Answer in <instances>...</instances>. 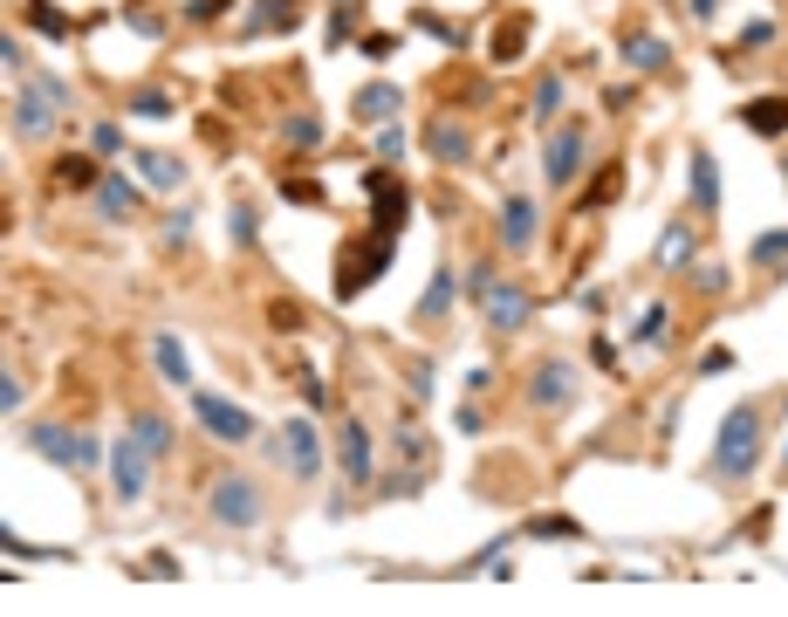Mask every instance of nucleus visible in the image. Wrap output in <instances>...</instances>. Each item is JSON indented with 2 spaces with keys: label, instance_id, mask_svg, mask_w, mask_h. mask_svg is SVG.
Listing matches in <instances>:
<instances>
[{
  "label": "nucleus",
  "instance_id": "f257e3e1",
  "mask_svg": "<svg viewBox=\"0 0 788 617\" xmlns=\"http://www.w3.org/2000/svg\"><path fill=\"white\" fill-rule=\"evenodd\" d=\"M467 295L480 302V323H487L494 337H515V329H528V316H536V302L494 268H467Z\"/></svg>",
  "mask_w": 788,
  "mask_h": 617
},
{
  "label": "nucleus",
  "instance_id": "f03ea898",
  "mask_svg": "<svg viewBox=\"0 0 788 617\" xmlns=\"http://www.w3.org/2000/svg\"><path fill=\"white\" fill-rule=\"evenodd\" d=\"M754 459H761V411L754 405H733L727 419H720V440H714V474L741 487L754 474Z\"/></svg>",
  "mask_w": 788,
  "mask_h": 617
},
{
  "label": "nucleus",
  "instance_id": "7ed1b4c3",
  "mask_svg": "<svg viewBox=\"0 0 788 617\" xmlns=\"http://www.w3.org/2000/svg\"><path fill=\"white\" fill-rule=\"evenodd\" d=\"M186 405H192V419L207 426L220 446H247V440H254V411H240L234 398H220L213 384H192V392H186Z\"/></svg>",
  "mask_w": 788,
  "mask_h": 617
},
{
  "label": "nucleus",
  "instance_id": "20e7f679",
  "mask_svg": "<svg viewBox=\"0 0 788 617\" xmlns=\"http://www.w3.org/2000/svg\"><path fill=\"white\" fill-rule=\"evenodd\" d=\"M56 117H62V103L42 90V75H21V90H14V103H8L14 138H21V144H42L48 131H56Z\"/></svg>",
  "mask_w": 788,
  "mask_h": 617
},
{
  "label": "nucleus",
  "instance_id": "39448f33",
  "mask_svg": "<svg viewBox=\"0 0 788 617\" xmlns=\"http://www.w3.org/2000/svg\"><path fill=\"white\" fill-rule=\"evenodd\" d=\"M391 247H398V234H377V226H371V241H357V247H350L343 254V275H337V295L350 302V295H364L371 289V281L377 275H385L391 268Z\"/></svg>",
  "mask_w": 788,
  "mask_h": 617
},
{
  "label": "nucleus",
  "instance_id": "423d86ee",
  "mask_svg": "<svg viewBox=\"0 0 788 617\" xmlns=\"http://www.w3.org/2000/svg\"><path fill=\"white\" fill-rule=\"evenodd\" d=\"M364 193H371V226L377 234H404V220H412V193H404V178L391 165L364 172Z\"/></svg>",
  "mask_w": 788,
  "mask_h": 617
},
{
  "label": "nucleus",
  "instance_id": "0eeeda50",
  "mask_svg": "<svg viewBox=\"0 0 788 617\" xmlns=\"http://www.w3.org/2000/svg\"><path fill=\"white\" fill-rule=\"evenodd\" d=\"M207 508H213V522H220V528H261V487L240 480V474H220Z\"/></svg>",
  "mask_w": 788,
  "mask_h": 617
},
{
  "label": "nucleus",
  "instance_id": "6e6552de",
  "mask_svg": "<svg viewBox=\"0 0 788 617\" xmlns=\"http://www.w3.org/2000/svg\"><path fill=\"white\" fill-rule=\"evenodd\" d=\"M28 453L56 459V467H75V474L104 459V446H96V440H83V432H69V426H35V432H28Z\"/></svg>",
  "mask_w": 788,
  "mask_h": 617
},
{
  "label": "nucleus",
  "instance_id": "1a4fd4ad",
  "mask_svg": "<svg viewBox=\"0 0 788 617\" xmlns=\"http://www.w3.org/2000/svg\"><path fill=\"white\" fill-rule=\"evenodd\" d=\"M542 178L555 193H569L583 178V124H549V151H542Z\"/></svg>",
  "mask_w": 788,
  "mask_h": 617
},
{
  "label": "nucleus",
  "instance_id": "9d476101",
  "mask_svg": "<svg viewBox=\"0 0 788 617\" xmlns=\"http://www.w3.org/2000/svg\"><path fill=\"white\" fill-rule=\"evenodd\" d=\"M151 467H158V459H151V446L124 432V440L110 446V480H117V501H144V494H151Z\"/></svg>",
  "mask_w": 788,
  "mask_h": 617
},
{
  "label": "nucleus",
  "instance_id": "9b49d317",
  "mask_svg": "<svg viewBox=\"0 0 788 617\" xmlns=\"http://www.w3.org/2000/svg\"><path fill=\"white\" fill-rule=\"evenodd\" d=\"M329 446H337V467H343V480H350V487H371V480H377V459H371V432H364L357 419H343V426H337V440H329Z\"/></svg>",
  "mask_w": 788,
  "mask_h": 617
},
{
  "label": "nucleus",
  "instance_id": "f8f14e48",
  "mask_svg": "<svg viewBox=\"0 0 788 617\" xmlns=\"http://www.w3.org/2000/svg\"><path fill=\"white\" fill-rule=\"evenodd\" d=\"M282 459H289L295 480H316V474H322V432H316L309 419H289V426H282Z\"/></svg>",
  "mask_w": 788,
  "mask_h": 617
},
{
  "label": "nucleus",
  "instance_id": "ddd939ff",
  "mask_svg": "<svg viewBox=\"0 0 788 617\" xmlns=\"http://www.w3.org/2000/svg\"><path fill=\"white\" fill-rule=\"evenodd\" d=\"M569 398H576V371L563 364V357L536 364V377H528V405H536V411H563Z\"/></svg>",
  "mask_w": 788,
  "mask_h": 617
},
{
  "label": "nucleus",
  "instance_id": "4468645a",
  "mask_svg": "<svg viewBox=\"0 0 788 617\" xmlns=\"http://www.w3.org/2000/svg\"><path fill=\"white\" fill-rule=\"evenodd\" d=\"M425 151L439 165H467L473 159V131H467L460 117H425Z\"/></svg>",
  "mask_w": 788,
  "mask_h": 617
},
{
  "label": "nucleus",
  "instance_id": "2eb2a0df",
  "mask_svg": "<svg viewBox=\"0 0 788 617\" xmlns=\"http://www.w3.org/2000/svg\"><path fill=\"white\" fill-rule=\"evenodd\" d=\"M398 110H404V90L398 83H364L357 96H350V117H357V124H398Z\"/></svg>",
  "mask_w": 788,
  "mask_h": 617
},
{
  "label": "nucleus",
  "instance_id": "dca6fc26",
  "mask_svg": "<svg viewBox=\"0 0 788 617\" xmlns=\"http://www.w3.org/2000/svg\"><path fill=\"white\" fill-rule=\"evenodd\" d=\"M501 247H515V254L536 247V199H528V193H515V199L501 206Z\"/></svg>",
  "mask_w": 788,
  "mask_h": 617
},
{
  "label": "nucleus",
  "instance_id": "f3484780",
  "mask_svg": "<svg viewBox=\"0 0 788 617\" xmlns=\"http://www.w3.org/2000/svg\"><path fill=\"white\" fill-rule=\"evenodd\" d=\"M131 165L151 193H179L186 186V159H172V151H131Z\"/></svg>",
  "mask_w": 788,
  "mask_h": 617
},
{
  "label": "nucleus",
  "instance_id": "a211bd4d",
  "mask_svg": "<svg viewBox=\"0 0 788 617\" xmlns=\"http://www.w3.org/2000/svg\"><path fill=\"white\" fill-rule=\"evenodd\" d=\"M302 21V0H254L247 21H240V35H282Z\"/></svg>",
  "mask_w": 788,
  "mask_h": 617
},
{
  "label": "nucleus",
  "instance_id": "6ab92c4d",
  "mask_svg": "<svg viewBox=\"0 0 788 617\" xmlns=\"http://www.w3.org/2000/svg\"><path fill=\"white\" fill-rule=\"evenodd\" d=\"M741 124L754 138H788V96H748L741 103Z\"/></svg>",
  "mask_w": 788,
  "mask_h": 617
},
{
  "label": "nucleus",
  "instance_id": "aec40b11",
  "mask_svg": "<svg viewBox=\"0 0 788 617\" xmlns=\"http://www.w3.org/2000/svg\"><path fill=\"white\" fill-rule=\"evenodd\" d=\"M151 357H158V371H165L172 392H192V357H186V344L172 337V329H158V337H151Z\"/></svg>",
  "mask_w": 788,
  "mask_h": 617
},
{
  "label": "nucleus",
  "instance_id": "412c9836",
  "mask_svg": "<svg viewBox=\"0 0 788 617\" xmlns=\"http://www.w3.org/2000/svg\"><path fill=\"white\" fill-rule=\"evenodd\" d=\"M96 213H104L110 226L131 220V213H138V186H131L124 172H104V186H96Z\"/></svg>",
  "mask_w": 788,
  "mask_h": 617
},
{
  "label": "nucleus",
  "instance_id": "4be33fe9",
  "mask_svg": "<svg viewBox=\"0 0 788 617\" xmlns=\"http://www.w3.org/2000/svg\"><path fill=\"white\" fill-rule=\"evenodd\" d=\"M452 268H432V281H425V295H419V323H446V308H452Z\"/></svg>",
  "mask_w": 788,
  "mask_h": 617
},
{
  "label": "nucleus",
  "instance_id": "5701e85b",
  "mask_svg": "<svg viewBox=\"0 0 788 617\" xmlns=\"http://www.w3.org/2000/svg\"><path fill=\"white\" fill-rule=\"evenodd\" d=\"M624 62L638 69V75H658V69L672 62V48L658 42V35H624Z\"/></svg>",
  "mask_w": 788,
  "mask_h": 617
},
{
  "label": "nucleus",
  "instance_id": "b1692460",
  "mask_svg": "<svg viewBox=\"0 0 788 617\" xmlns=\"http://www.w3.org/2000/svg\"><path fill=\"white\" fill-rule=\"evenodd\" d=\"M124 432H131V440H144L151 459H172V426L158 419V411H131V426H124Z\"/></svg>",
  "mask_w": 788,
  "mask_h": 617
},
{
  "label": "nucleus",
  "instance_id": "393cba45",
  "mask_svg": "<svg viewBox=\"0 0 788 617\" xmlns=\"http://www.w3.org/2000/svg\"><path fill=\"white\" fill-rule=\"evenodd\" d=\"M714 206H720V165L693 151V213H714Z\"/></svg>",
  "mask_w": 788,
  "mask_h": 617
},
{
  "label": "nucleus",
  "instance_id": "a878e982",
  "mask_svg": "<svg viewBox=\"0 0 788 617\" xmlns=\"http://www.w3.org/2000/svg\"><path fill=\"white\" fill-rule=\"evenodd\" d=\"M685 261H693V226L672 220L666 234H658V268H685Z\"/></svg>",
  "mask_w": 788,
  "mask_h": 617
},
{
  "label": "nucleus",
  "instance_id": "bb28decb",
  "mask_svg": "<svg viewBox=\"0 0 788 617\" xmlns=\"http://www.w3.org/2000/svg\"><path fill=\"white\" fill-rule=\"evenodd\" d=\"M528 535H536V543H583V522L576 514H536Z\"/></svg>",
  "mask_w": 788,
  "mask_h": 617
},
{
  "label": "nucleus",
  "instance_id": "cd10ccee",
  "mask_svg": "<svg viewBox=\"0 0 788 617\" xmlns=\"http://www.w3.org/2000/svg\"><path fill=\"white\" fill-rule=\"evenodd\" d=\"M555 110H563V75H542V83H536V110H528V117H536V124H555Z\"/></svg>",
  "mask_w": 788,
  "mask_h": 617
},
{
  "label": "nucleus",
  "instance_id": "c85d7f7f",
  "mask_svg": "<svg viewBox=\"0 0 788 617\" xmlns=\"http://www.w3.org/2000/svg\"><path fill=\"white\" fill-rule=\"evenodd\" d=\"M56 178H62L69 193H90V186H104V172H96V159H62V165H56Z\"/></svg>",
  "mask_w": 788,
  "mask_h": 617
},
{
  "label": "nucleus",
  "instance_id": "c756f323",
  "mask_svg": "<svg viewBox=\"0 0 788 617\" xmlns=\"http://www.w3.org/2000/svg\"><path fill=\"white\" fill-rule=\"evenodd\" d=\"M748 261H754V268H775V261H788V226H775V234H761V241L748 247Z\"/></svg>",
  "mask_w": 788,
  "mask_h": 617
},
{
  "label": "nucleus",
  "instance_id": "7c9ffc66",
  "mask_svg": "<svg viewBox=\"0 0 788 617\" xmlns=\"http://www.w3.org/2000/svg\"><path fill=\"white\" fill-rule=\"evenodd\" d=\"M28 21H35L42 35H56V42L69 35V14H62V8H48V0H28Z\"/></svg>",
  "mask_w": 788,
  "mask_h": 617
},
{
  "label": "nucleus",
  "instance_id": "2f4dec72",
  "mask_svg": "<svg viewBox=\"0 0 788 617\" xmlns=\"http://www.w3.org/2000/svg\"><path fill=\"white\" fill-rule=\"evenodd\" d=\"M391 446H398V459H412V467H425V432H419L412 419H398V440H391Z\"/></svg>",
  "mask_w": 788,
  "mask_h": 617
},
{
  "label": "nucleus",
  "instance_id": "473e14b6",
  "mask_svg": "<svg viewBox=\"0 0 788 617\" xmlns=\"http://www.w3.org/2000/svg\"><path fill=\"white\" fill-rule=\"evenodd\" d=\"M131 117H151V124L172 117V96L165 90H131Z\"/></svg>",
  "mask_w": 788,
  "mask_h": 617
},
{
  "label": "nucleus",
  "instance_id": "72a5a7b5",
  "mask_svg": "<svg viewBox=\"0 0 788 617\" xmlns=\"http://www.w3.org/2000/svg\"><path fill=\"white\" fill-rule=\"evenodd\" d=\"M631 337H638L645 350H658V344H666V302H651V308H645V323L631 329Z\"/></svg>",
  "mask_w": 788,
  "mask_h": 617
},
{
  "label": "nucleus",
  "instance_id": "f704fd0d",
  "mask_svg": "<svg viewBox=\"0 0 788 617\" xmlns=\"http://www.w3.org/2000/svg\"><path fill=\"white\" fill-rule=\"evenodd\" d=\"M282 138L309 151V144H322V124H316V117H282Z\"/></svg>",
  "mask_w": 788,
  "mask_h": 617
},
{
  "label": "nucleus",
  "instance_id": "c9c22d12",
  "mask_svg": "<svg viewBox=\"0 0 788 617\" xmlns=\"http://www.w3.org/2000/svg\"><path fill=\"white\" fill-rule=\"evenodd\" d=\"M521 42H528V28H521V21H507V28L494 35V62H515V56H521Z\"/></svg>",
  "mask_w": 788,
  "mask_h": 617
},
{
  "label": "nucleus",
  "instance_id": "e433bc0d",
  "mask_svg": "<svg viewBox=\"0 0 788 617\" xmlns=\"http://www.w3.org/2000/svg\"><path fill=\"white\" fill-rule=\"evenodd\" d=\"M226 234H234V247H254V241H261V226H254V206H234Z\"/></svg>",
  "mask_w": 788,
  "mask_h": 617
},
{
  "label": "nucleus",
  "instance_id": "4c0bfd02",
  "mask_svg": "<svg viewBox=\"0 0 788 617\" xmlns=\"http://www.w3.org/2000/svg\"><path fill=\"white\" fill-rule=\"evenodd\" d=\"M412 21H419V28H425L432 42H446V48H460V28H452V21H439V14H425V8H419Z\"/></svg>",
  "mask_w": 788,
  "mask_h": 617
},
{
  "label": "nucleus",
  "instance_id": "58836bf2",
  "mask_svg": "<svg viewBox=\"0 0 788 617\" xmlns=\"http://www.w3.org/2000/svg\"><path fill=\"white\" fill-rule=\"evenodd\" d=\"M501 549H515V543H507V535H494V543H487V549H473V556L460 562V570H467V577H473V570H494V562H501Z\"/></svg>",
  "mask_w": 788,
  "mask_h": 617
},
{
  "label": "nucleus",
  "instance_id": "ea45409f",
  "mask_svg": "<svg viewBox=\"0 0 788 617\" xmlns=\"http://www.w3.org/2000/svg\"><path fill=\"white\" fill-rule=\"evenodd\" d=\"M350 28H357V8H329V48H343Z\"/></svg>",
  "mask_w": 788,
  "mask_h": 617
},
{
  "label": "nucleus",
  "instance_id": "a19ab883",
  "mask_svg": "<svg viewBox=\"0 0 788 617\" xmlns=\"http://www.w3.org/2000/svg\"><path fill=\"white\" fill-rule=\"evenodd\" d=\"M377 159H404V131H398V124H377Z\"/></svg>",
  "mask_w": 788,
  "mask_h": 617
},
{
  "label": "nucleus",
  "instance_id": "79ce46f5",
  "mask_svg": "<svg viewBox=\"0 0 788 617\" xmlns=\"http://www.w3.org/2000/svg\"><path fill=\"white\" fill-rule=\"evenodd\" d=\"M693 289H699V295H727V268H720V261H706V268L693 275Z\"/></svg>",
  "mask_w": 788,
  "mask_h": 617
},
{
  "label": "nucleus",
  "instance_id": "37998d69",
  "mask_svg": "<svg viewBox=\"0 0 788 617\" xmlns=\"http://www.w3.org/2000/svg\"><path fill=\"white\" fill-rule=\"evenodd\" d=\"M90 151H104V159H117V151H124V131H117V124H96V131H90Z\"/></svg>",
  "mask_w": 788,
  "mask_h": 617
},
{
  "label": "nucleus",
  "instance_id": "c03bdc74",
  "mask_svg": "<svg viewBox=\"0 0 788 617\" xmlns=\"http://www.w3.org/2000/svg\"><path fill=\"white\" fill-rule=\"evenodd\" d=\"M21 398H28V384H21V377L8 371V377H0V411H8V419H14V411H21Z\"/></svg>",
  "mask_w": 788,
  "mask_h": 617
},
{
  "label": "nucleus",
  "instance_id": "a18cd8bd",
  "mask_svg": "<svg viewBox=\"0 0 788 617\" xmlns=\"http://www.w3.org/2000/svg\"><path fill=\"white\" fill-rule=\"evenodd\" d=\"M165 241L179 247V241H192V206H179V213H165Z\"/></svg>",
  "mask_w": 788,
  "mask_h": 617
},
{
  "label": "nucleus",
  "instance_id": "49530a36",
  "mask_svg": "<svg viewBox=\"0 0 788 617\" xmlns=\"http://www.w3.org/2000/svg\"><path fill=\"white\" fill-rule=\"evenodd\" d=\"M282 193H289V199H302V206H309V199H322V186H316V178H295V172L282 178Z\"/></svg>",
  "mask_w": 788,
  "mask_h": 617
},
{
  "label": "nucleus",
  "instance_id": "de8ad7c7",
  "mask_svg": "<svg viewBox=\"0 0 788 617\" xmlns=\"http://www.w3.org/2000/svg\"><path fill=\"white\" fill-rule=\"evenodd\" d=\"M226 8H234V0H192V8H186V21H220Z\"/></svg>",
  "mask_w": 788,
  "mask_h": 617
},
{
  "label": "nucleus",
  "instance_id": "09e8293b",
  "mask_svg": "<svg viewBox=\"0 0 788 617\" xmlns=\"http://www.w3.org/2000/svg\"><path fill=\"white\" fill-rule=\"evenodd\" d=\"M775 42V28H768V21H754V28H741V48H768Z\"/></svg>",
  "mask_w": 788,
  "mask_h": 617
},
{
  "label": "nucleus",
  "instance_id": "8fccbe9b",
  "mask_svg": "<svg viewBox=\"0 0 788 617\" xmlns=\"http://www.w3.org/2000/svg\"><path fill=\"white\" fill-rule=\"evenodd\" d=\"M391 48H398L391 35H364V56H371V62H385V56H391Z\"/></svg>",
  "mask_w": 788,
  "mask_h": 617
},
{
  "label": "nucleus",
  "instance_id": "3c124183",
  "mask_svg": "<svg viewBox=\"0 0 788 617\" xmlns=\"http://www.w3.org/2000/svg\"><path fill=\"white\" fill-rule=\"evenodd\" d=\"M685 8H693V21H714V14H720V0H685Z\"/></svg>",
  "mask_w": 788,
  "mask_h": 617
},
{
  "label": "nucleus",
  "instance_id": "603ef678",
  "mask_svg": "<svg viewBox=\"0 0 788 617\" xmlns=\"http://www.w3.org/2000/svg\"><path fill=\"white\" fill-rule=\"evenodd\" d=\"M329 8H357V0H329Z\"/></svg>",
  "mask_w": 788,
  "mask_h": 617
},
{
  "label": "nucleus",
  "instance_id": "864d4df0",
  "mask_svg": "<svg viewBox=\"0 0 788 617\" xmlns=\"http://www.w3.org/2000/svg\"><path fill=\"white\" fill-rule=\"evenodd\" d=\"M781 467H788V453H781Z\"/></svg>",
  "mask_w": 788,
  "mask_h": 617
},
{
  "label": "nucleus",
  "instance_id": "5fc2aeb1",
  "mask_svg": "<svg viewBox=\"0 0 788 617\" xmlns=\"http://www.w3.org/2000/svg\"><path fill=\"white\" fill-rule=\"evenodd\" d=\"M781 178H788V165H781Z\"/></svg>",
  "mask_w": 788,
  "mask_h": 617
}]
</instances>
